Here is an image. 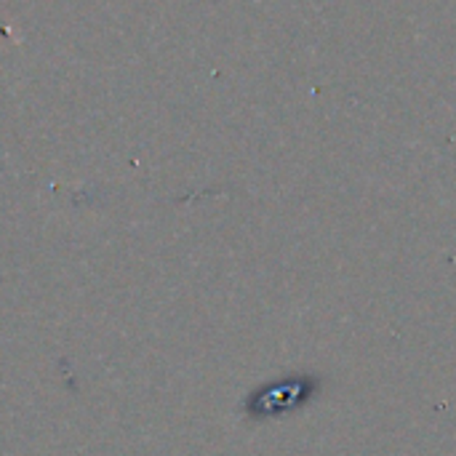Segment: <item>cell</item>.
Here are the masks:
<instances>
[{
	"mask_svg": "<svg viewBox=\"0 0 456 456\" xmlns=\"http://www.w3.org/2000/svg\"><path fill=\"white\" fill-rule=\"evenodd\" d=\"M318 390V382L313 377H299V379H283V382H275L265 390H259L248 409L254 417H283L289 411H297L302 409L313 393Z\"/></svg>",
	"mask_w": 456,
	"mask_h": 456,
	"instance_id": "obj_1",
	"label": "cell"
}]
</instances>
